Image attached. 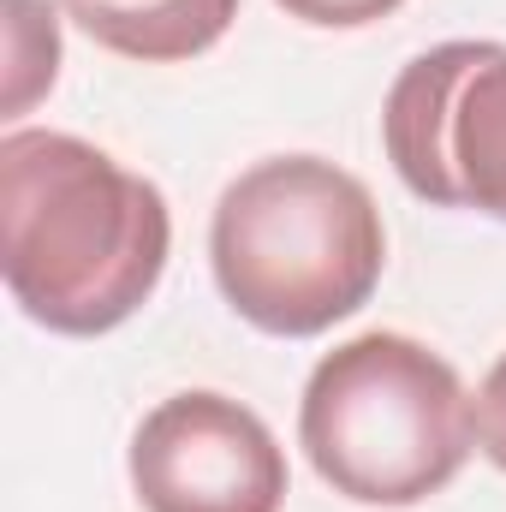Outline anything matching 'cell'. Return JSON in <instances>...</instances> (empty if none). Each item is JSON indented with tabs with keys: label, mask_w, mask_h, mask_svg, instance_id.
Wrapping results in <instances>:
<instances>
[{
	"label": "cell",
	"mask_w": 506,
	"mask_h": 512,
	"mask_svg": "<svg viewBox=\"0 0 506 512\" xmlns=\"http://www.w3.org/2000/svg\"><path fill=\"white\" fill-rule=\"evenodd\" d=\"M173 256V215L155 179L72 131L0 137V274L12 304L66 340L131 322Z\"/></svg>",
	"instance_id": "cell-1"
},
{
	"label": "cell",
	"mask_w": 506,
	"mask_h": 512,
	"mask_svg": "<svg viewBox=\"0 0 506 512\" xmlns=\"http://www.w3.org/2000/svg\"><path fill=\"white\" fill-rule=\"evenodd\" d=\"M274 6L298 24H316V30H364L387 12H399L405 0H274Z\"/></svg>",
	"instance_id": "cell-7"
},
{
	"label": "cell",
	"mask_w": 506,
	"mask_h": 512,
	"mask_svg": "<svg viewBox=\"0 0 506 512\" xmlns=\"http://www.w3.org/2000/svg\"><path fill=\"white\" fill-rule=\"evenodd\" d=\"M209 268L256 334L316 340L376 298L387 227L358 173L322 155H268L221 191Z\"/></svg>",
	"instance_id": "cell-2"
},
{
	"label": "cell",
	"mask_w": 506,
	"mask_h": 512,
	"mask_svg": "<svg viewBox=\"0 0 506 512\" xmlns=\"http://www.w3.org/2000/svg\"><path fill=\"white\" fill-rule=\"evenodd\" d=\"M477 447L489 453L495 471H506V352L495 358V370L483 376V393H477Z\"/></svg>",
	"instance_id": "cell-8"
},
{
	"label": "cell",
	"mask_w": 506,
	"mask_h": 512,
	"mask_svg": "<svg viewBox=\"0 0 506 512\" xmlns=\"http://www.w3.org/2000/svg\"><path fill=\"white\" fill-rule=\"evenodd\" d=\"M131 495L143 512H280L286 453L251 405L191 387L161 399L131 435Z\"/></svg>",
	"instance_id": "cell-5"
},
{
	"label": "cell",
	"mask_w": 506,
	"mask_h": 512,
	"mask_svg": "<svg viewBox=\"0 0 506 512\" xmlns=\"http://www.w3.org/2000/svg\"><path fill=\"white\" fill-rule=\"evenodd\" d=\"M298 447L358 507H423L477 447V399L459 370L411 334L334 346L298 399Z\"/></svg>",
	"instance_id": "cell-3"
},
{
	"label": "cell",
	"mask_w": 506,
	"mask_h": 512,
	"mask_svg": "<svg viewBox=\"0 0 506 512\" xmlns=\"http://www.w3.org/2000/svg\"><path fill=\"white\" fill-rule=\"evenodd\" d=\"M381 149L411 197L506 221V42L417 54L381 102Z\"/></svg>",
	"instance_id": "cell-4"
},
{
	"label": "cell",
	"mask_w": 506,
	"mask_h": 512,
	"mask_svg": "<svg viewBox=\"0 0 506 512\" xmlns=\"http://www.w3.org/2000/svg\"><path fill=\"white\" fill-rule=\"evenodd\" d=\"M60 12L96 48L143 66H167L209 54L233 30L239 0H60Z\"/></svg>",
	"instance_id": "cell-6"
}]
</instances>
